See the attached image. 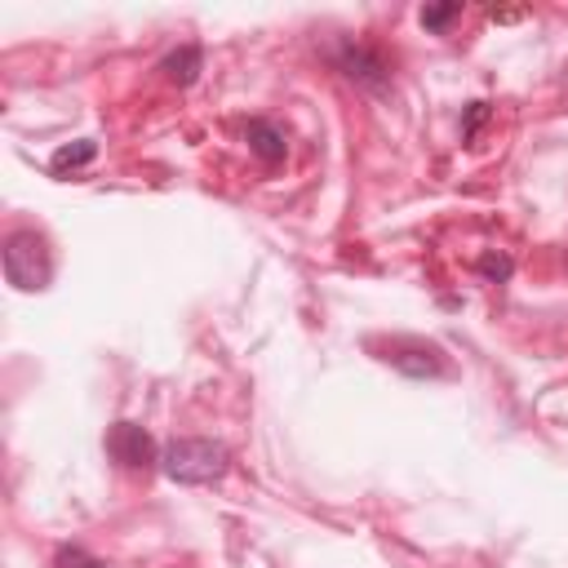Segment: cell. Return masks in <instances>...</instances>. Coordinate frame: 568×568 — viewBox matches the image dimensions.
<instances>
[{"label":"cell","instance_id":"cell-9","mask_svg":"<svg viewBox=\"0 0 568 568\" xmlns=\"http://www.w3.org/2000/svg\"><path fill=\"white\" fill-rule=\"evenodd\" d=\"M98 155V146L93 142H75V146H62V151H53V173H62V169H80V164H89Z\"/></svg>","mask_w":568,"mask_h":568},{"label":"cell","instance_id":"cell-10","mask_svg":"<svg viewBox=\"0 0 568 568\" xmlns=\"http://www.w3.org/2000/svg\"><path fill=\"white\" fill-rule=\"evenodd\" d=\"M462 18V4H426L422 9V27L426 31H448Z\"/></svg>","mask_w":568,"mask_h":568},{"label":"cell","instance_id":"cell-11","mask_svg":"<svg viewBox=\"0 0 568 568\" xmlns=\"http://www.w3.org/2000/svg\"><path fill=\"white\" fill-rule=\"evenodd\" d=\"M479 271H484L488 280H510L515 262H510L506 253H484V257H479Z\"/></svg>","mask_w":568,"mask_h":568},{"label":"cell","instance_id":"cell-3","mask_svg":"<svg viewBox=\"0 0 568 568\" xmlns=\"http://www.w3.org/2000/svg\"><path fill=\"white\" fill-rule=\"evenodd\" d=\"M328 62L346 75V80H355V84H364V89H386L390 84V62H386V53L377 49V44H364V40H337L333 49H328Z\"/></svg>","mask_w":568,"mask_h":568},{"label":"cell","instance_id":"cell-8","mask_svg":"<svg viewBox=\"0 0 568 568\" xmlns=\"http://www.w3.org/2000/svg\"><path fill=\"white\" fill-rule=\"evenodd\" d=\"M49 568H106V564L98 555H89L84 546H58L53 559H49Z\"/></svg>","mask_w":568,"mask_h":568},{"label":"cell","instance_id":"cell-2","mask_svg":"<svg viewBox=\"0 0 568 568\" xmlns=\"http://www.w3.org/2000/svg\"><path fill=\"white\" fill-rule=\"evenodd\" d=\"M4 280L18 293H36L53 280V253L44 244V235L36 231H13L4 240Z\"/></svg>","mask_w":568,"mask_h":568},{"label":"cell","instance_id":"cell-1","mask_svg":"<svg viewBox=\"0 0 568 568\" xmlns=\"http://www.w3.org/2000/svg\"><path fill=\"white\" fill-rule=\"evenodd\" d=\"M226 466H231V453L217 439H173L160 453V470L173 484H213L226 475Z\"/></svg>","mask_w":568,"mask_h":568},{"label":"cell","instance_id":"cell-12","mask_svg":"<svg viewBox=\"0 0 568 568\" xmlns=\"http://www.w3.org/2000/svg\"><path fill=\"white\" fill-rule=\"evenodd\" d=\"M484 115H488V102H470L466 124H462V138H475V133H479V124H484Z\"/></svg>","mask_w":568,"mask_h":568},{"label":"cell","instance_id":"cell-7","mask_svg":"<svg viewBox=\"0 0 568 568\" xmlns=\"http://www.w3.org/2000/svg\"><path fill=\"white\" fill-rule=\"evenodd\" d=\"M200 67H204V49H200V44H178V49L164 53V62H160L164 80H173V84H191V80L200 75Z\"/></svg>","mask_w":568,"mask_h":568},{"label":"cell","instance_id":"cell-6","mask_svg":"<svg viewBox=\"0 0 568 568\" xmlns=\"http://www.w3.org/2000/svg\"><path fill=\"white\" fill-rule=\"evenodd\" d=\"M244 138H248V151H253L262 164H280L284 151H288V133H284L275 120H266V115H253V120L244 124Z\"/></svg>","mask_w":568,"mask_h":568},{"label":"cell","instance_id":"cell-5","mask_svg":"<svg viewBox=\"0 0 568 568\" xmlns=\"http://www.w3.org/2000/svg\"><path fill=\"white\" fill-rule=\"evenodd\" d=\"M386 364H395L399 373H408V377H439L444 368H448V359H444V351L439 346H430V342H422V337H395L390 346H386V355H382Z\"/></svg>","mask_w":568,"mask_h":568},{"label":"cell","instance_id":"cell-4","mask_svg":"<svg viewBox=\"0 0 568 568\" xmlns=\"http://www.w3.org/2000/svg\"><path fill=\"white\" fill-rule=\"evenodd\" d=\"M160 444L151 439V430H142L138 422H115L106 430V457L124 470H155L160 466Z\"/></svg>","mask_w":568,"mask_h":568}]
</instances>
